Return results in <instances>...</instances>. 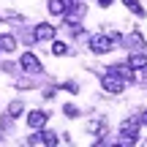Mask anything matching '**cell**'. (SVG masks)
I'll use <instances>...</instances> for the list:
<instances>
[{
	"label": "cell",
	"mask_w": 147,
	"mask_h": 147,
	"mask_svg": "<svg viewBox=\"0 0 147 147\" xmlns=\"http://www.w3.org/2000/svg\"><path fill=\"white\" fill-rule=\"evenodd\" d=\"M52 55L55 57H63V55H68V47H65L63 41H55L52 38Z\"/></svg>",
	"instance_id": "4fadbf2b"
},
{
	"label": "cell",
	"mask_w": 147,
	"mask_h": 147,
	"mask_svg": "<svg viewBox=\"0 0 147 147\" xmlns=\"http://www.w3.org/2000/svg\"><path fill=\"white\" fill-rule=\"evenodd\" d=\"M49 120V115L44 109H33L30 115H27V128H33V131H38V128H44Z\"/></svg>",
	"instance_id": "5b68a950"
},
{
	"label": "cell",
	"mask_w": 147,
	"mask_h": 147,
	"mask_svg": "<svg viewBox=\"0 0 147 147\" xmlns=\"http://www.w3.org/2000/svg\"><path fill=\"white\" fill-rule=\"evenodd\" d=\"M84 11V0H65V19H82Z\"/></svg>",
	"instance_id": "277c9868"
},
{
	"label": "cell",
	"mask_w": 147,
	"mask_h": 147,
	"mask_svg": "<svg viewBox=\"0 0 147 147\" xmlns=\"http://www.w3.org/2000/svg\"><path fill=\"white\" fill-rule=\"evenodd\" d=\"M112 71H117L125 82H134V71H131V65H128V63H125V65H123V63H120V65H112Z\"/></svg>",
	"instance_id": "8fae6325"
},
{
	"label": "cell",
	"mask_w": 147,
	"mask_h": 147,
	"mask_svg": "<svg viewBox=\"0 0 147 147\" xmlns=\"http://www.w3.org/2000/svg\"><path fill=\"white\" fill-rule=\"evenodd\" d=\"M139 123H142V125H147V112H142V115H139Z\"/></svg>",
	"instance_id": "e0dca14e"
},
{
	"label": "cell",
	"mask_w": 147,
	"mask_h": 147,
	"mask_svg": "<svg viewBox=\"0 0 147 147\" xmlns=\"http://www.w3.org/2000/svg\"><path fill=\"white\" fill-rule=\"evenodd\" d=\"M90 52H93V55H109L112 52V36L95 33V36L90 38Z\"/></svg>",
	"instance_id": "7a4b0ae2"
},
{
	"label": "cell",
	"mask_w": 147,
	"mask_h": 147,
	"mask_svg": "<svg viewBox=\"0 0 147 147\" xmlns=\"http://www.w3.org/2000/svg\"><path fill=\"white\" fill-rule=\"evenodd\" d=\"M14 49H16V38L11 36V33H0V52L11 55Z\"/></svg>",
	"instance_id": "52a82bcc"
},
{
	"label": "cell",
	"mask_w": 147,
	"mask_h": 147,
	"mask_svg": "<svg viewBox=\"0 0 147 147\" xmlns=\"http://www.w3.org/2000/svg\"><path fill=\"white\" fill-rule=\"evenodd\" d=\"M36 41H52L55 36H57V27H52L49 22H41V25H36Z\"/></svg>",
	"instance_id": "8992f818"
},
{
	"label": "cell",
	"mask_w": 147,
	"mask_h": 147,
	"mask_svg": "<svg viewBox=\"0 0 147 147\" xmlns=\"http://www.w3.org/2000/svg\"><path fill=\"white\" fill-rule=\"evenodd\" d=\"M125 3V8L131 11V14H136V16H144V8H142V3L139 0H123Z\"/></svg>",
	"instance_id": "7c38bea8"
},
{
	"label": "cell",
	"mask_w": 147,
	"mask_h": 147,
	"mask_svg": "<svg viewBox=\"0 0 147 147\" xmlns=\"http://www.w3.org/2000/svg\"><path fill=\"white\" fill-rule=\"evenodd\" d=\"M98 3H101V8H109V5H112V0H98Z\"/></svg>",
	"instance_id": "ac0fdd59"
},
{
	"label": "cell",
	"mask_w": 147,
	"mask_h": 147,
	"mask_svg": "<svg viewBox=\"0 0 147 147\" xmlns=\"http://www.w3.org/2000/svg\"><path fill=\"white\" fill-rule=\"evenodd\" d=\"M128 44H131L134 52H144V36H142L139 30H134L131 36H128Z\"/></svg>",
	"instance_id": "ba28073f"
},
{
	"label": "cell",
	"mask_w": 147,
	"mask_h": 147,
	"mask_svg": "<svg viewBox=\"0 0 147 147\" xmlns=\"http://www.w3.org/2000/svg\"><path fill=\"white\" fill-rule=\"evenodd\" d=\"M60 139H57V134H52V131H41V144H49V147H55Z\"/></svg>",
	"instance_id": "5bb4252c"
},
{
	"label": "cell",
	"mask_w": 147,
	"mask_h": 147,
	"mask_svg": "<svg viewBox=\"0 0 147 147\" xmlns=\"http://www.w3.org/2000/svg\"><path fill=\"white\" fill-rule=\"evenodd\" d=\"M19 65H22L27 74H41V71H44L41 60H38L33 52H25V55H22V57H19Z\"/></svg>",
	"instance_id": "3957f363"
},
{
	"label": "cell",
	"mask_w": 147,
	"mask_h": 147,
	"mask_svg": "<svg viewBox=\"0 0 147 147\" xmlns=\"http://www.w3.org/2000/svg\"><path fill=\"white\" fill-rule=\"evenodd\" d=\"M22 112H25V104H22V101H14V104H8V117H19Z\"/></svg>",
	"instance_id": "9a60e30c"
},
{
	"label": "cell",
	"mask_w": 147,
	"mask_h": 147,
	"mask_svg": "<svg viewBox=\"0 0 147 147\" xmlns=\"http://www.w3.org/2000/svg\"><path fill=\"white\" fill-rule=\"evenodd\" d=\"M128 65H131V68H144L147 65V55L144 52H134L131 57H128Z\"/></svg>",
	"instance_id": "30bf717a"
},
{
	"label": "cell",
	"mask_w": 147,
	"mask_h": 147,
	"mask_svg": "<svg viewBox=\"0 0 147 147\" xmlns=\"http://www.w3.org/2000/svg\"><path fill=\"white\" fill-rule=\"evenodd\" d=\"M63 112H65V117H79V109H76V106H71V104H65Z\"/></svg>",
	"instance_id": "2e32d148"
},
{
	"label": "cell",
	"mask_w": 147,
	"mask_h": 147,
	"mask_svg": "<svg viewBox=\"0 0 147 147\" xmlns=\"http://www.w3.org/2000/svg\"><path fill=\"white\" fill-rule=\"evenodd\" d=\"M125 84H128V82H125L117 71H112V68H106V74L101 76V87H104L106 93H112V95L123 93V90H125Z\"/></svg>",
	"instance_id": "6da1fadb"
},
{
	"label": "cell",
	"mask_w": 147,
	"mask_h": 147,
	"mask_svg": "<svg viewBox=\"0 0 147 147\" xmlns=\"http://www.w3.org/2000/svg\"><path fill=\"white\" fill-rule=\"evenodd\" d=\"M47 8L52 16H65V0H49Z\"/></svg>",
	"instance_id": "9c48e42d"
}]
</instances>
